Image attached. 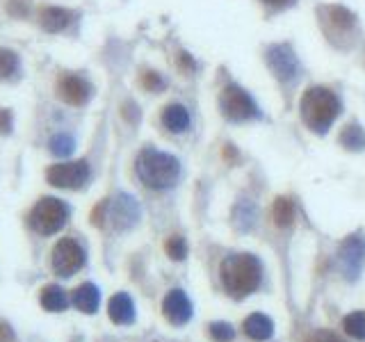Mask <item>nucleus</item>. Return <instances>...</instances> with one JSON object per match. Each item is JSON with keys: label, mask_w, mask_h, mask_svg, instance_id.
<instances>
[{"label": "nucleus", "mask_w": 365, "mask_h": 342, "mask_svg": "<svg viewBox=\"0 0 365 342\" xmlns=\"http://www.w3.org/2000/svg\"><path fill=\"white\" fill-rule=\"evenodd\" d=\"M41 306L50 313H62L64 308L69 306L66 292L59 285H46L41 292Z\"/></svg>", "instance_id": "obj_18"}, {"label": "nucleus", "mask_w": 365, "mask_h": 342, "mask_svg": "<svg viewBox=\"0 0 365 342\" xmlns=\"http://www.w3.org/2000/svg\"><path fill=\"white\" fill-rule=\"evenodd\" d=\"M210 338L215 342H231L233 338H236V331H233L231 324L226 322H217L210 327Z\"/></svg>", "instance_id": "obj_27"}, {"label": "nucleus", "mask_w": 365, "mask_h": 342, "mask_svg": "<svg viewBox=\"0 0 365 342\" xmlns=\"http://www.w3.org/2000/svg\"><path fill=\"white\" fill-rule=\"evenodd\" d=\"M343 329L356 340H365V313H352L343 322Z\"/></svg>", "instance_id": "obj_22"}, {"label": "nucleus", "mask_w": 365, "mask_h": 342, "mask_svg": "<svg viewBox=\"0 0 365 342\" xmlns=\"http://www.w3.org/2000/svg\"><path fill=\"white\" fill-rule=\"evenodd\" d=\"M69 205L53 196H43L41 201L34 203V208L30 210V226L41 235H53L59 228L66 224L69 219Z\"/></svg>", "instance_id": "obj_4"}, {"label": "nucleus", "mask_w": 365, "mask_h": 342, "mask_svg": "<svg viewBox=\"0 0 365 342\" xmlns=\"http://www.w3.org/2000/svg\"><path fill=\"white\" fill-rule=\"evenodd\" d=\"M162 126L171 133H182L189 126V112L178 103H171L162 110Z\"/></svg>", "instance_id": "obj_15"}, {"label": "nucleus", "mask_w": 365, "mask_h": 342, "mask_svg": "<svg viewBox=\"0 0 365 342\" xmlns=\"http://www.w3.org/2000/svg\"><path fill=\"white\" fill-rule=\"evenodd\" d=\"M135 169H137L140 181L146 187H151V190L171 187L180 176V162L173 156H169V153H162L155 149L142 151L140 158H137Z\"/></svg>", "instance_id": "obj_2"}, {"label": "nucleus", "mask_w": 365, "mask_h": 342, "mask_svg": "<svg viewBox=\"0 0 365 342\" xmlns=\"http://www.w3.org/2000/svg\"><path fill=\"white\" fill-rule=\"evenodd\" d=\"M308 342H343V340L338 336H334V333H329V331H317L308 338Z\"/></svg>", "instance_id": "obj_29"}, {"label": "nucleus", "mask_w": 365, "mask_h": 342, "mask_svg": "<svg viewBox=\"0 0 365 342\" xmlns=\"http://www.w3.org/2000/svg\"><path fill=\"white\" fill-rule=\"evenodd\" d=\"M108 315L115 324H130L135 320V304L126 292H119L110 299L108 304Z\"/></svg>", "instance_id": "obj_13"}, {"label": "nucleus", "mask_w": 365, "mask_h": 342, "mask_svg": "<svg viewBox=\"0 0 365 342\" xmlns=\"http://www.w3.org/2000/svg\"><path fill=\"white\" fill-rule=\"evenodd\" d=\"M263 3H267V5H288L290 0H263Z\"/></svg>", "instance_id": "obj_34"}, {"label": "nucleus", "mask_w": 365, "mask_h": 342, "mask_svg": "<svg viewBox=\"0 0 365 342\" xmlns=\"http://www.w3.org/2000/svg\"><path fill=\"white\" fill-rule=\"evenodd\" d=\"M142 84H144L146 91H162L164 89V80L160 78V73H155V71H144Z\"/></svg>", "instance_id": "obj_28"}, {"label": "nucleus", "mask_w": 365, "mask_h": 342, "mask_svg": "<svg viewBox=\"0 0 365 342\" xmlns=\"http://www.w3.org/2000/svg\"><path fill=\"white\" fill-rule=\"evenodd\" d=\"M46 181L53 187H62V190H80L90 181V167L85 160L53 165L46 171Z\"/></svg>", "instance_id": "obj_6"}, {"label": "nucleus", "mask_w": 365, "mask_h": 342, "mask_svg": "<svg viewBox=\"0 0 365 342\" xmlns=\"http://www.w3.org/2000/svg\"><path fill=\"white\" fill-rule=\"evenodd\" d=\"M341 114V101L324 87H310L301 98V117L313 133L324 135Z\"/></svg>", "instance_id": "obj_3"}, {"label": "nucleus", "mask_w": 365, "mask_h": 342, "mask_svg": "<svg viewBox=\"0 0 365 342\" xmlns=\"http://www.w3.org/2000/svg\"><path fill=\"white\" fill-rule=\"evenodd\" d=\"M19 68V57L10 48H0V78H12Z\"/></svg>", "instance_id": "obj_23"}, {"label": "nucleus", "mask_w": 365, "mask_h": 342, "mask_svg": "<svg viewBox=\"0 0 365 342\" xmlns=\"http://www.w3.org/2000/svg\"><path fill=\"white\" fill-rule=\"evenodd\" d=\"M178 64H180L182 71H194V68H196L194 59H192V55H189V53H180L178 55Z\"/></svg>", "instance_id": "obj_31"}, {"label": "nucleus", "mask_w": 365, "mask_h": 342, "mask_svg": "<svg viewBox=\"0 0 365 342\" xmlns=\"http://www.w3.org/2000/svg\"><path fill=\"white\" fill-rule=\"evenodd\" d=\"M341 269L345 278L356 281L365 267V239L361 235H350L341 246Z\"/></svg>", "instance_id": "obj_8"}, {"label": "nucleus", "mask_w": 365, "mask_h": 342, "mask_svg": "<svg viewBox=\"0 0 365 342\" xmlns=\"http://www.w3.org/2000/svg\"><path fill=\"white\" fill-rule=\"evenodd\" d=\"M12 131V112L10 110H0V133L7 135Z\"/></svg>", "instance_id": "obj_30"}, {"label": "nucleus", "mask_w": 365, "mask_h": 342, "mask_svg": "<svg viewBox=\"0 0 365 342\" xmlns=\"http://www.w3.org/2000/svg\"><path fill=\"white\" fill-rule=\"evenodd\" d=\"M71 302H73V306L80 313L92 315V313H96V308H99L101 292H99V288L94 285V283H83V285H78L73 290V299H71Z\"/></svg>", "instance_id": "obj_14"}, {"label": "nucleus", "mask_w": 365, "mask_h": 342, "mask_svg": "<svg viewBox=\"0 0 365 342\" xmlns=\"http://www.w3.org/2000/svg\"><path fill=\"white\" fill-rule=\"evenodd\" d=\"M220 105H222V112L229 117L231 121H249V119L260 117V110L254 103V98L242 87H238V84H229V87L222 89Z\"/></svg>", "instance_id": "obj_5"}, {"label": "nucleus", "mask_w": 365, "mask_h": 342, "mask_svg": "<svg viewBox=\"0 0 365 342\" xmlns=\"http://www.w3.org/2000/svg\"><path fill=\"white\" fill-rule=\"evenodd\" d=\"M0 342H14V331L7 322H0Z\"/></svg>", "instance_id": "obj_32"}, {"label": "nucleus", "mask_w": 365, "mask_h": 342, "mask_svg": "<svg viewBox=\"0 0 365 342\" xmlns=\"http://www.w3.org/2000/svg\"><path fill=\"white\" fill-rule=\"evenodd\" d=\"M222 156H224V160H229L231 165H236V162H238V151H236L233 144H226L224 151H222Z\"/></svg>", "instance_id": "obj_33"}, {"label": "nucleus", "mask_w": 365, "mask_h": 342, "mask_svg": "<svg viewBox=\"0 0 365 342\" xmlns=\"http://www.w3.org/2000/svg\"><path fill=\"white\" fill-rule=\"evenodd\" d=\"M39 23L43 25V30L59 32L71 23V12L62 10V7H43L39 14Z\"/></svg>", "instance_id": "obj_16"}, {"label": "nucleus", "mask_w": 365, "mask_h": 342, "mask_svg": "<svg viewBox=\"0 0 365 342\" xmlns=\"http://www.w3.org/2000/svg\"><path fill=\"white\" fill-rule=\"evenodd\" d=\"M294 221V205L285 196H276L274 199V224L281 228H288Z\"/></svg>", "instance_id": "obj_21"}, {"label": "nucleus", "mask_w": 365, "mask_h": 342, "mask_svg": "<svg viewBox=\"0 0 365 342\" xmlns=\"http://www.w3.org/2000/svg\"><path fill=\"white\" fill-rule=\"evenodd\" d=\"M108 219L115 221V226H117L119 230L133 226L135 221L140 219V208H137V203H135L133 196L119 194L117 201L112 203V210H110Z\"/></svg>", "instance_id": "obj_12"}, {"label": "nucleus", "mask_w": 365, "mask_h": 342, "mask_svg": "<svg viewBox=\"0 0 365 342\" xmlns=\"http://www.w3.org/2000/svg\"><path fill=\"white\" fill-rule=\"evenodd\" d=\"M50 151H53L55 156L64 158L73 151V140L69 135H55L53 140H50Z\"/></svg>", "instance_id": "obj_26"}, {"label": "nucleus", "mask_w": 365, "mask_h": 342, "mask_svg": "<svg viewBox=\"0 0 365 342\" xmlns=\"http://www.w3.org/2000/svg\"><path fill=\"white\" fill-rule=\"evenodd\" d=\"M233 217L238 219V221H236V226H238V228H242V230H249V228H251V224H254V205L247 203V201L238 203L236 215H233Z\"/></svg>", "instance_id": "obj_24"}, {"label": "nucleus", "mask_w": 365, "mask_h": 342, "mask_svg": "<svg viewBox=\"0 0 365 342\" xmlns=\"http://www.w3.org/2000/svg\"><path fill=\"white\" fill-rule=\"evenodd\" d=\"M324 14H327V21L331 23L338 32H347V30L354 28V14L350 10H345V7H341V5L327 7Z\"/></svg>", "instance_id": "obj_20"}, {"label": "nucleus", "mask_w": 365, "mask_h": 342, "mask_svg": "<svg viewBox=\"0 0 365 342\" xmlns=\"http://www.w3.org/2000/svg\"><path fill=\"white\" fill-rule=\"evenodd\" d=\"M267 64L279 80H292L299 71L297 57H294L292 48L285 44H276L267 48Z\"/></svg>", "instance_id": "obj_9"}, {"label": "nucleus", "mask_w": 365, "mask_h": 342, "mask_svg": "<svg viewBox=\"0 0 365 342\" xmlns=\"http://www.w3.org/2000/svg\"><path fill=\"white\" fill-rule=\"evenodd\" d=\"M50 265H53V272L57 276H71L78 269H83L85 265V249L76 242L73 237H64L59 239L53 249V258H50Z\"/></svg>", "instance_id": "obj_7"}, {"label": "nucleus", "mask_w": 365, "mask_h": 342, "mask_svg": "<svg viewBox=\"0 0 365 342\" xmlns=\"http://www.w3.org/2000/svg\"><path fill=\"white\" fill-rule=\"evenodd\" d=\"M164 251L169 253V258L173 260H182L187 255V244L180 235H171L167 242H164Z\"/></svg>", "instance_id": "obj_25"}, {"label": "nucleus", "mask_w": 365, "mask_h": 342, "mask_svg": "<svg viewBox=\"0 0 365 342\" xmlns=\"http://www.w3.org/2000/svg\"><path fill=\"white\" fill-rule=\"evenodd\" d=\"M260 262L251 253L229 255L222 262V283L233 297H247L260 285Z\"/></svg>", "instance_id": "obj_1"}, {"label": "nucleus", "mask_w": 365, "mask_h": 342, "mask_svg": "<svg viewBox=\"0 0 365 342\" xmlns=\"http://www.w3.org/2000/svg\"><path fill=\"white\" fill-rule=\"evenodd\" d=\"M338 142H341V147H345L347 151H363L365 149V131L359 124H350V126L343 128Z\"/></svg>", "instance_id": "obj_19"}, {"label": "nucleus", "mask_w": 365, "mask_h": 342, "mask_svg": "<svg viewBox=\"0 0 365 342\" xmlns=\"http://www.w3.org/2000/svg\"><path fill=\"white\" fill-rule=\"evenodd\" d=\"M162 313L171 324L180 327V324L189 322V318H192V302H189L182 290H171L162 302Z\"/></svg>", "instance_id": "obj_10"}, {"label": "nucleus", "mask_w": 365, "mask_h": 342, "mask_svg": "<svg viewBox=\"0 0 365 342\" xmlns=\"http://www.w3.org/2000/svg\"><path fill=\"white\" fill-rule=\"evenodd\" d=\"M245 333L254 340H269L274 333V322L267 315L254 313L245 320Z\"/></svg>", "instance_id": "obj_17"}, {"label": "nucleus", "mask_w": 365, "mask_h": 342, "mask_svg": "<svg viewBox=\"0 0 365 342\" xmlns=\"http://www.w3.org/2000/svg\"><path fill=\"white\" fill-rule=\"evenodd\" d=\"M57 94L69 105H85L92 96V84L80 75H64L57 82Z\"/></svg>", "instance_id": "obj_11"}]
</instances>
